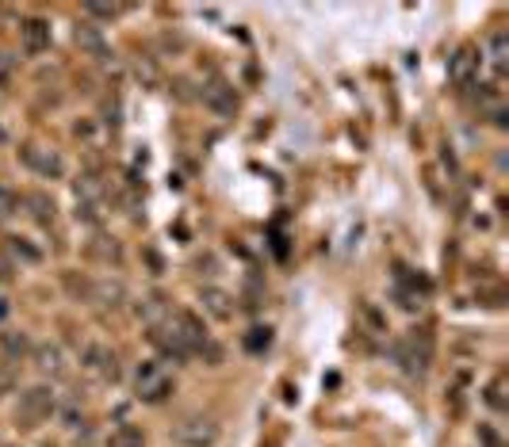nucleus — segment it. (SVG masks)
<instances>
[{
	"label": "nucleus",
	"instance_id": "bb28decb",
	"mask_svg": "<svg viewBox=\"0 0 509 447\" xmlns=\"http://www.w3.org/2000/svg\"><path fill=\"white\" fill-rule=\"evenodd\" d=\"M8 313H12V306H8V298H0V321H4Z\"/></svg>",
	"mask_w": 509,
	"mask_h": 447
},
{
	"label": "nucleus",
	"instance_id": "f3484780",
	"mask_svg": "<svg viewBox=\"0 0 509 447\" xmlns=\"http://www.w3.org/2000/svg\"><path fill=\"white\" fill-rule=\"evenodd\" d=\"M272 344V329H249V337H245V352H261Z\"/></svg>",
	"mask_w": 509,
	"mask_h": 447
},
{
	"label": "nucleus",
	"instance_id": "9d476101",
	"mask_svg": "<svg viewBox=\"0 0 509 447\" xmlns=\"http://www.w3.org/2000/svg\"><path fill=\"white\" fill-rule=\"evenodd\" d=\"M108 447H146V436H142V428H135V424H119L115 432L108 436Z\"/></svg>",
	"mask_w": 509,
	"mask_h": 447
},
{
	"label": "nucleus",
	"instance_id": "5701e85b",
	"mask_svg": "<svg viewBox=\"0 0 509 447\" xmlns=\"http://www.w3.org/2000/svg\"><path fill=\"white\" fill-rule=\"evenodd\" d=\"M12 383H16V375H12V367H0V397L12 390Z\"/></svg>",
	"mask_w": 509,
	"mask_h": 447
},
{
	"label": "nucleus",
	"instance_id": "2eb2a0df",
	"mask_svg": "<svg viewBox=\"0 0 509 447\" xmlns=\"http://www.w3.org/2000/svg\"><path fill=\"white\" fill-rule=\"evenodd\" d=\"M486 405L494 409V413H505V375H498L494 383L486 386Z\"/></svg>",
	"mask_w": 509,
	"mask_h": 447
},
{
	"label": "nucleus",
	"instance_id": "0eeeda50",
	"mask_svg": "<svg viewBox=\"0 0 509 447\" xmlns=\"http://www.w3.org/2000/svg\"><path fill=\"white\" fill-rule=\"evenodd\" d=\"M77 46L84 54H88V58H96V62H108V39H103L100 35V27H92V23H81L77 27Z\"/></svg>",
	"mask_w": 509,
	"mask_h": 447
},
{
	"label": "nucleus",
	"instance_id": "f8f14e48",
	"mask_svg": "<svg viewBox=\"0 0 509 447\" xmlns=\"http://www.w3.org/2000/svg\"><path fill=\"white\" fill-rule=\"evenodd\" d=\"M35 364L42 371H58L62 367V348L58 344H39L35 348Z\"/></svg>",
	"mask_w": 509,
	"mask_h": 447
},
{
	"label": "nucleus",
	"instance_id": "f257e3e1",
	"mask_svg": "<svg viewBox=\"0 0 509 447\" xmlns=\"http://www.w3.org/2000/svg\"><path fill=\"white\" fill-rule=\"evenodd\" d=\"M394 359H399L410 375L425 371L429 359H433V337H429V332H413V337L399 340V344H394Z\"/></svg>",
	"mask_w": 509,
	"mask_h": 447
},
{
	"label": "nucleus",
	"instance_id": "dca6fc26",
	"mask_svg": "<svg viewBox=\"0 0 509 447\" xmlns=\"http://www.w3.org/2000/svg\"><path fill=\"white\" fill-rule=\"evenodd\" d=\"M27 207H35V218H39V222H50V218H54V203L42 192L27 195Z\"/></svg>",
	"mask_w": 509,
	"mask_h": 447
},
{
	"label": "nucleus",
	"instance_id": "7ed1b4c3",
	"mask_svg": "<svg viewBox=\"0 0 509 447\" xmlns=\"http://www.w3.org/2000/svg\"><path fill=\"white\" fill-rule=\"evenodd\" d=\"M173 440L181 447H215L219 440V424L207 421V417H188L173 428Z\"/></svg>",
	"mask_w": 509,
	"mask_h": 447
},
{
	"label": "nucleus",
	"instance_id": "20e7f679",
	"mask_svg": "<svg viewBox=\"0 0 509 447\" xmlns=\"http://www.w3.org/2000/svg\"><path fill=\"white\" fill-rule=\"evenodd\" d=\"M50 413H54V390L31 386L27 394H20V409H16V417H20L27 428H35L39 421H46Z\"/></svg>",
	"mask_w": 509,
	"mask_h": 447
},
{
	"label": "nucleus",
	"instance_id": "a878e982",
	"mask_svg": "<svg viewBox=\"0 0 509 447\" xmlns=\"http://www.w3.org/2000/svg\"><path fill=\"white\" fill-rule=\"evenodd\" d=\"M12 272H16V268L4 260V256H0V283H12Z\"/></svg>",
	"mask_w": 509,
	"mask_h": 447
},
{
	"label": "nucleus",
	"instance_id": "393cba45",
	"mask_svg": "<svg viewBox=\"0 0 509 447\" xmlns=\"http://www.w3.org/2000/svg\"><path fill=\"white\" fill-rule=\"evenodd\" d=\"M96 192H100V187L92 184V176H84L81 184H77V195H96Z\"/></svg>",
	"mask_w": 509,
	"mask_h": 447
},
{
	"label": "nucleus",
	"instance_id": "6e6552de",
	"mask_svg": "<svg viewBox=\"0 0 509 447\" xmlns=\"http://www.w3.org/2000/svg\"><path fill=\"white\" fill-rule=\"evenodd\" d=\"M200 302H203V310L211 313V318H219V321H230V318H234V302H230V294L219 291V287H203Z\"/></svg>",
	"mask_w": 509,
	"mask_h": 447
},
{
	"label": "nucleus",
	"instance_id": "423d86ee",
	"mask_svg": "<svg viewBox=\"0 0 509 447\" xmlns=\"http://www.w3.org/2000/svg\"><path fill=\"white\" fill-rule=\"evenodd\" d=\"M20 39H23L27 54H42L46 46H50V23L31 16V20H23V27H20Z\"/></svg>",
	"mask_w": 509,
	"mask_h": 447
},
{
	"label": "nucleus",
	"instance_id": "a211bd4d",
	"mask_svg": "<svg viewBox=\"0 0 509 447\" xmlns=\"http://www.w3.org/2000/svg\"><path fill=\"white\" fill-rule=\"evenodd\" d=\"M96 298H103V302L111 298V306H119V298H122V287H119V283H100V287H96Z\"/></svg>",
	"mask_w": 509,
	"mask_h": 447
},
{
	"label": "nucleus",
	"instance_id": "ddd939ff",
	"mask_svg": "<svg viewBox=\"0 0 509 447\" xmlns=\"http://www.w3.org/2000/svg\"><path fill=\"white\" fill-rule=\"evenodd\" d=\"M0 344H4V356L8 359L27 356V337H23V332H0Z\"/></svg>",
	"mask_w": 509,
	"mask_h": 447
},
{
	"label": "nucleus",
	"instance_id": "6ab92c4d",
	"mask_svg": "<svg viewBox=\"0 0 509 447\" xmlns=\"http://www.w3.org/2000/svg\"><path fill=\"white\" fill-rule=\"evenodd\" d=\"M479 443H483V447H505L502 436H498L490 424H479Z\"/></svg>",
	"mask_w": 509,
	"mask_h": 447
},
{
	"label": "nucleus",
	"instance_id": "39448f33",
	"mask_svg": "<svg viewBox=\"0 0 509 447\" xmlns=\"http://www.w3.org/2000/svg\"><path fill=\"white\" fill-rule=\"evenodd\" d=\"M84 367H88L92 375H100L103 383H115V378H119V359H115V352H108L103 344H92L88 352H84Z\"/></svg>",
	"mask_w": 509,
	"mask_h": 447
},
{
	"label": "nucleus",
	"instance_id": "1a4fd4ad",
	"mask_svg": "<svg viewBox=\"0 0 509 447\" xmlns=\"http://www.w3.org/2000/svg\"><path fill=\"white\" fill-rule=\"evenodd\" d=\"M203 103H207L211 111H219V115H230V111L238 108L234 88H226V84H211V88H203Z\"/></svg>",
	"mask_w": 509,
	"mask_h": 447
},
{
	"label": "nucleus",
	"instance_id": "f03ea898",
	"mask_svg": "<svg viewBox=\"0 0 509 447\" xmlns=\"http://www.w3.org/2000/svg\"><path fill=\"white\" fill-rule=\"evenodd\" d=\"M135 390H138L142 402L157 405V402H165V397L173 394V378H168L157 364H142L138 367V375H135Z\"/></svg>",
	"mask_w": 509,
	"mask_h": 447
},
{
	"label": "nucleus",
	"instance_id": "4be33fe9",
	"mask_svg": "<svg viewBox=\"0 0 509 447\" xmlns=\"http://www.w3.org/2000/svg\"><path fill=\"white\" fill-rule=\"evenodd\" d=\"M494 62H498V65H505V31H498V35H494Z\"/></svg>",
	"mask_w": 509,
	"mask_h": 447
},
{
	"label": "nucleus",
	"instance_id": "b1692460",
	"mask_svg": "<svg viewBox=\"0 0 509 447\" xmlns=\"http://www.w3.org/2000/svg\"><path fill=\"white\" fill-rule=\"evenodd\" d=\"M88 12H92V16H100V20H111V16L119 12V8H108V4H88Z\"/></svg>",
	"mask_w": 509,
	"mask_h": 447
},
{
	"label": "nucleus",
	"instance_id": "4468645a",
	"mask_svg": "<svg viewBox=\"0 0 509 447\" xmlns=\"http://www.w3.org/2000/svg\"><path fill=\"white\" fill-rule=\"evenodd\" d=\"M475 65H479V58H475V54H471V50H459L456 58H452V77H456V81H467Z\"/></svg>",
	"mask_w": 509,
	"mask_h": 447
},
{
	"label": "nucleus",
	"instance_id": "aec40b11",
	"mask_svg": "<svg viewBox=\"0 0 509 447\" xmlns=\"http://www.w3.org/2000/svg\"><path fill=\"white\" fill-rule=\"evenodd\" d=\"M12 249H16V252H20V256H23V260H31V264H35V260H42V252H39V249H31V245H23V241H20V237H12Z\"/></svg>",
	"mask_w": 509,
	"mask_h": 447
},
{
	"label": "nucleus",
	"instance_id": "9b49d317",
	"mask_svg": "<svg viewBox=\"0 0 509 447\" xmlns=\"http://www.w3.org/2000/svg\"><path fill=\"white\" fill-rule=\"evenodd\" d=\"M23 161L31 168H39V173H46V176H62L65 173V165H62V157H54V153H46V157H39L35 149H23Z\"/></svg>",
	"mask_w": 509,
	"mask_h": 447
},
{
	"label": "nucleus",
	"instance_id": "412c9836",
	"mask_svg": "<svg viewBox=\"0 0 509 447\" xmlns=\"http://www.w3.org/2000/svg\"><path fill=\"white\" fill-rule=\"evenodd\" d=\"M16 211V195L12 192H4V187H0V218H8Z\"/></svg>",
	"mask_w": 509,
	"mask_h": 447
}]
</instances>
